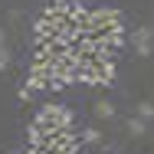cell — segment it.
I'll list each match as a JSON object with an SVG mask.
<instances>
[{
	"instance_id": "8",
	"label": "cell",
	"mask_w": 154,
	"mask_h": 154,
	"mask_svg": "<svg viewBox=\"0 0 154 154\" xmlns=\"http://www.w3.org/2000/svg\"><path fill=\"white\" fill-rule=\"evenodd\" d=\"M82 141H89V144H98V141H102V131H98V128H85V131H82Z\"/></svg>"
},
{
	"instance_id": "6",
	"label": "cell",
	"mask_w": 154,
	"mask_h": 154,
	"mask_svg": "<svg viewBox=\"0 0 154 154\" xmlns=\"http://www.w3.org/2000/svg\"><path fill=\"white\" fill-rule=\"evenodd\" d=\"M92 112L98 115V118H115V105H112L108 98H98V102H92Z\"/></svg>"
},
{
	"instance_id": "1",
	"label": "cell",
	"mask_w": 154,
	"mask_h": 154,
	"mask_svg": "<svg viewBox=\"0 0 154 154\" xmlns=\"http://www.w3.org/2000/svg\"><path fill=\"white\" fill-rule=\"evenodd\" d=\"M85 33L89 36H122V13L118 10H108V7L89 10Z\"/></svg>"
},
{
	"instance_id": "10",
	"label": "cell",
	"mask_w": 154,
	"mask_h": 154,
	"mask_svg": "<svg viewBox=\"0 0 154 154\" xmlns=\"http://www.w3.org/2000/svg\"><path fill=\"white\" fill-rule=\"evenodd\" d=\"M134 49H138V56H151V53H154V43H151V39H141Z\"/></svg>"
},
{
	"instance_id": "13",
	"label": "cell",
	"mask_w": 154,
	"mask_h": 154,
	"mask_svg": "<svg viewBox=\"0 0 154 154\" xmlns=\"http://www.w3.org/2000/svg\"><path fill=\"white\" fill-rule=\"evenodd\" d=\"M13 154H23V151H13Z\"/></svg>"
},
{
	"instance_id": "12",
	"label": "cell",
	"mask_w": 154,
	"mask_h": 154,
	"mask_svg": "<svg viewBox=\"0 0 154 154\" xmlns=\"http://www.w3.org/2000/svg\"><path fill=\"white\" fill-rule=\"evenodd\" d=\"M0 46H3V26H0Z\"/></svg>"
},
{
	"instance_id": "4",
	"label": "cell",
	"mask_w": 154,
	"mask_h": 154,
	"mask_svg": "<svg viewBox=\"0 0 154 154\" xmlns=\"http://www.w3.org/2000/svg\"><path fill=\"white\" fill-rule=\"evenodd\" d=\"M33 36H36V43H39V39H49V36H53V20H49L46 13H43V17L33 23Z\"/></svg>"
},
{
	"instance_id": "11",
	"label": "cell",
	"mask_w": 154,
	"mask_h": 154,
	"mask_svg": "<svg viewBox=\"0 0 154 154\" xmlns=\"http://www.w3.org/2000/svg\"><path fill=\"white\" fill-rule=\"evenodd\" d=\"M10 66V53H7V46H0V72Z\"/></svg>"
},
{
	"instance_id": "2",
	"label": "cell",
	"mask_w": 154,
	"mask_h": 154,
	"mask_svg": "<svg viewBox=\"0 0 154 154\" xmlns=\"http://www.w3.org/2000/svg\"><path fill=\"white\" fill-rule=\"evenodd\" d=\"M36 125H43V128H72V112L66 105H43L36 112Z\"/></svg>"
},
{
	"instance_id": "3",
	"label": "cell",
	"mask_w": 154,
	"mask_h": 154,
	"mask_svg": "<svg viewBox=\"0 0 154 154\" xmlns=\"http://www.w3.org/2000/svg\"><path fill=\"white\" fill-rule=\"evenodd\" d=\"M115 82V62H98L95 59V85H112Z\"/></svg>"
},
{
	"instance_id": "7",
	"label": "cell",
	"mask_w": 154,
	"mask_h": 154,
	"mask_svg": "<svg viewBox=\"0 0 154 154\" xmlns=\"http://www.w3.org/2000/svg\"><path fill=\"white\" fill-rule=\"evenodd\" d=\"M134 112H138V118H141V122H154V105H151V102H138V105H134Z\"/></svg>"
},
{
	"instance_id": "5",
	"label": "cell",
	"mask_w": 154,
	"mask_h": 154,
	"mask_svg": "<svg viewBox=\"0 0 154 154\" xmlns=\"http://www.w3.org/2000/svg\"><path fill=\"white\" fill-rule=\"evenodd\" d=\"M125 131H128V134H131V138H141V134H144V131H148V122H141V118H138V115H131V118H128V122H125Z\"/></svg>"
},
{
	"instance_id": "9",
	"label": "cell",
	"mask_w": 154,
	"mask_h": 154,
	"mask_svg": "<svg viewBox=\"0 0 154 154\" xmlns=\"http://www.w3.org/2000/svg\"><path fill=\"white\" fill-rule=\"evenodd\" d=\"M141 39H154L151 26H138V30H134V43H141Z\"/></svg>"
}]
</instances>
